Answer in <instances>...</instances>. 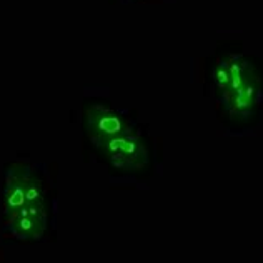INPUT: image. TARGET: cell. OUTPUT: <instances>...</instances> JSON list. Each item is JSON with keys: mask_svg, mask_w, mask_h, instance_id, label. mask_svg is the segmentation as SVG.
<instances>
[{"mask_svg": "<svg viewBox=\"0 0 263 263\" xmlns=\"http://www.w3.org/2000/svg\"><path fill=\"white\" fill-rule=\"evenodd\" d=\"M85 122L87 135L95 143V147L99 148H102L103 145L114 140V138L134 130V125H132L127 115L102 105L90 107L85 112Z\"/></svg>", "mask_w": 263, "mask_h": 263, "instance_id": "obj_1", "label": "cell"}, {"mask_svg": "<svg viewBox=\"0 0 263 263\" xmlns=\"http://www.w3.org/2000/svg\"><path fill=\"white\" fill-rule=\"evenodd\" d=\"M102 150L105 152L108 160L122 170H137L147 162V148L135 128L107 142Z\"/></svg>", "mask_w": 263, "mask_h": 263, "instance_id": "obj_2", "label": "cell"}, {"mask_svg": "<svg viewBox=\"0 0 263 263\" xmlns=\"http://www.w3.org/2000/svg\"><path fill=\"white\" fill-rule=\"evenodd\" d=\"M260 85H261L260 79L255 73H252L250 79H248L240 88L225 95L223 99L228 107V112H230L233 117L247 115L253 108L255 103H257V97L260 93Z\"/></svg>", "mask_w": 263, "mask_h": 263, "instance_id": "obj_3", "label": "cell"}, {"mask_svg": "<svg viewBox=\"0 0 263 263\" xmlns=\"http://www.w3.org/2000/svg\"><path fill=\"white\" fill-rule=\"evenodd\" d=\"M232 82V75H230V64H228V59L227 60H221L217 70H215V84L220 90H225L228 88Z\"/></svg>", "mask_w": 263, "mask_h": 263, "instance_id": "obj_4", "label": "cell"}]
</instances>
